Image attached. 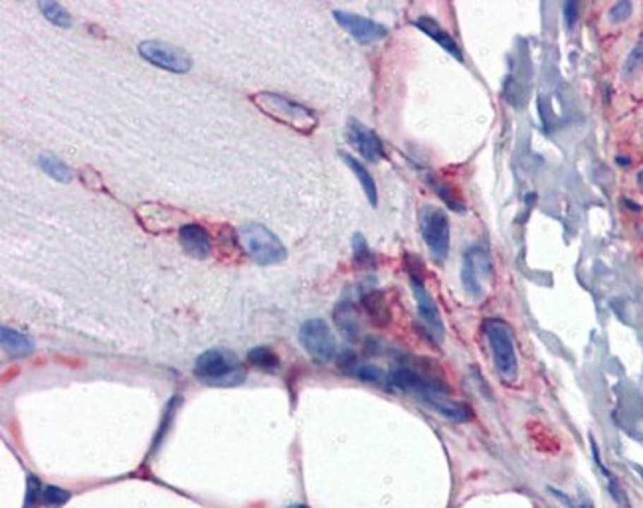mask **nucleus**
I'll return each mask as SVG.
<instances>
[{
    "label": "nucleus",
    "mask_w": 643,
    "mask_h": 508,
    "mask_svg": "<svg viewBox=\"0 0 643 508\" xmlns=\"http://www.w3.org/2000/svg\"><path fill=\"white\" fill-rule=\"evenodd\" d=\"M250 99L263 115H268L275 123H282L297 133L309 135L317 129L319 121H317L315 111L305 107L299 101H293L285 95L273 93V91H260V93L251 95Z\"/></svg>",
    "instance_id": "f257e3e1"
},
{
    "label": "nucleus",
    "mask_w": 643,
    "mask_h": 508,
    "mask_svg": "<svg viewBox=\"0 0 643 508\" xmlns=\"http://www.w3.org/2000/svg\"><path fill=\"white\" fill-rule=\"evenodd\" d=\"M194 376L208 386L230 388L246 380V368L232 350L210 349L194 362Z\"/></svg>",
    "instance_id": "f03ea898"
},
{
    "label": "nucleus",
    "mask_w": 643,
    "mask_h": 508,
    "mask_svg": "<svg viewBox=\"0 0 643 508\" xmlns=\"http://www.w3.org/2000/svg\"><path fill=\"white\" fill-rule=\"evenodd\" d=\"M240 241L244 246V251L248 253L253 263L258 265H280L287 260V248L283 246V241L272 229L265 228L263 224H244L240 229Z\"/></svg>",
    "instance_id": "7ed1b4c3"
},
{
    "label": "nucleus",
    "mask_w": 643,
    "mask_h": 508,
    "mask_svg": "<svg viewBox=\"0 0 643 508\" xmlns=\"http://www.w3.org/2000/svg\"><path fill=\"white\" fill-rule=\"evenodd\" d=\"M485 337L491 346L493 362L499 378L505 384H515L519 378V362H517V350H515V340L512 332L507 322L501 319H489L483 325Z\"/></svg>",
    "instance_id": "20e7f679"
},
{
    "label": "nucleus",
    "mask_w": 643,
    "mask_h": 508,
    "mask_svg": "<svg viewBox=\"0 0 643 508\" xmlns=\"http://www.w3.org/2000/svg\"><path fill=\"white\" fill-rule=\"evenodd\" d=\"M420 229L433 261L443 263L450 255V218L442 208L426 204L420 210Z\"/></svg>",
    "instance_id": "39448f33"
},
{
    "label": "nucleus",
    "mask_w": 643,
    "mask_h": 508,
    "mask_svg": "<svg viewBox=\"0 0 643 508\" xmlns=\"http://www.w3.org/2000/svg\"><path fill=\"white\" fill-rule=\"evenodd\" d=\"M299 342L317 364H329L337 356V339L323 319L305 320L299 329Z\"/></svg>",
    "instance_id": "423d86ee"
},
{
    "label": "nucleus",
    "mask_w": 643,
    "mask_h": 508,
    "mask_svg": "<svg viewBox=\"0 0 643 508\" xmlns=\"http://www.w3.org/2000/svg\"><path fill=\"white\" fill-rule=\"evenodd\" d=\"M139 56L143 60L152 64L155 68H161L172 73H186L192 68V58L188 52L179 46H172L161 40H145L139 44Z\"/></svg>",
    "instance_id": "0eeeda50"
},
{
    "label": "nucleus",
    "mask_w": 643,
    "mask_h": 508,
    "mask_svg": "<svg viewBox=\"0 0 643 508\" xmlns=\"http://www.w3.org/2000/svg\"><path fill=\"white\" fill-rule=\"evenodd\" d=\"M487 279H493L491 258L483 248L467 249L462 263V283L467 295L473 299H481L485 293L483 281Z\"/></svg>",
    "instance_id": "6e6552de"
},
{
    "label": "nucleus",
    "mask_w": 643,
    "mask_h": 508,
    "mask_svg": "<svg viewBox=\"0 0 643 508\" xmlns=\"http://www.w3.org/2000/svg\"><path fill=\"white\" fill-rule=\"evenodd\" d=\"M410 287H412L416 307H418V317H420L422 325L426 327L428 339L432 340L433 344H442L445 329H443L442 315H440V310H438L435 301H433V297L430 295V291L426 289V285H423L422 279L410 277Z\"/></svg>",
    "instance_id": "1a4fd4ad"
},
{
    "label": "nucleus",
    "mask_w": 643,
    "mask_h": 508,
    "mask_svg": "<svg viewBox=\"0 0 643 508\" xmlns=\"http://www.w3.org/2000/svg\"><path fill=\"white\" fill-rule=\"evenodd\" d=\"M332 16L342 30L349 32L359 44H372V42L384 40L388 36V28L384 24L371 20L366 16H359V14L347 11H335Z\"/></svg>",
    "instance_id": "9d476101"
},
{
    "label": "nucleus",
    "mask_w": 643,
    "mask_h": 508,
    "mask_svg": "<svg viewBox=\"0 0 643 508\" xmlns=\"http://www.w3.org/2000/svg\"><path fill=\"white\" fill-rule=\"evenodd\" d=\"M347 140L351 143V147L362 159L368 160V162H378L384 159V145H382L380 137L366 127L364 123L356 119L349 121L347 125Z\"/></svg>",
    "instance_id": "9b49d317"
},
{
    "label": "nucleus",
    "mask_w": 643,
    "mask_h": 508,
    "mask_svg": "<svg viewBox=\"0 0 643 508\" xmlns=\"http://www.w3.org/2000/svg\"><path fill=\"white\" fill-rule=\"evenodd\" d=\"M179 243L192 260H208L212 255V238L200 224H182L179 228Z\"/></svg>",
    "instance_id": "f8f14e48"
},
{
    "label": "nucleus",
    "mask_w": 643,
    "mask_h": 508,
    "mask_svg": "<svg viewBox=\"0 0 643 508\" xmlns=\"http://www.w3.org/2000/svg\"><path fill=\"white\" fill-rule=\"evenodd\" d=\"M137 216L141 219L143 228L151 234H162V231H171L176 224V216L179 212L172 208L161 206V204H143L137 210Z\"/></svg>",
    "instance_id": "ddd939ff"
},
{
    "label": "nucleus",
    "mask_w": 643,
    "mask_h": 508,
    "mask_svg": "<svg viewBox=\"0 0 643 508\" xmlns=\"http://www.w3.org/2000/svg\"><path fill=\"white\" fill-rule=\"evenodd\" d=\"M423 404H428L433 411H438L443 418L457 421V423H465L473 418V409L463 404V401H455L450 398V394L445 392H435V394H428L422 398Z\"/></svg>",
    "instance_id": "4468645a"
},
{
    "label": "nucleus",
    "mask_w": 643,
    "mask_h": 508,
    "mask_svg": "<svg viewBox=\"0 0 643 508\" xmlns=\"http://www.w3.org/2000/svg\"><path fill=\"white\" fill-rule=\"evenodd\" d=\"M414 24H416V28H420L426 36H430L433 42H438V44L442 46V50H445L447 54H452L457 61H463V52L462 48H459V44L453 40V36L450 32L440 26V22L433 20L432 16H420V18H416Z\"/></svg>",
    "instance_id": "2eb2a0df"
},
{
    "label": "nucleus",
    "mask_w": 643,
    "mask_h": 508,
    "mask_svg": "<svg viewBox=\"0 0 643 508\" xmlns=\"http://www.w3.org/2000/svg\"><path fill=\"white\" fill-rule=\"evenodd\" d=\"M361 305L374 327L384 329V327L390 325L392 313H390V305H388V301H386L382 291H368V293H364L361 299Z\"/></svg>",
    "instance_id": "dca6fc26"
},
{
    "label": "nucleus",
    "mask_w": 643,
    "mask_h": 508,
    "mask_svg": "<svg viewBox=\"0 0 643 508\" xmlns=\"http://www.w3.org/2000/svg\"><path fill=\"white\" fill-rule=\"evenodd\" d=\"M332 319L337 329L341 330L342 337L349 340L361 339V319H359V310L352 305L351 301H341L335 310H332Z\"/></svg>",
    "instance_id": "f3484780"
},
{
    "label": "nucleus",
    "mask_w": 643,
    "mask_h": 508,
    "mask_svg": "<svg viewBox=\"0 0 643 508\" xmlns=\"http://www.w3.org/2000/svg\"><path fill=\"white\" fill-rule=\"evenodd\" d=\"M0 342H2L4 352L14 356V358H24V356H30L34 352V340L16 329L2 327L0 329Z\"/></svg>",
    "instance_id": "a211bd4d"
},
{
    "label": "nucleus",
    "mask_w": 643,
    "mask_h": 508,
    "mask_svg": "<svg viewBox=\"0 0 643 508\" xmlns=\"http://www.w3.org/2000/svg\"><path fill=\"white\" fill-rule=\"evenodd\" d=\"M341 157L342 160H344V164H347V167L354 172V176L359 179V182H361L362 186V192L366 194V198L371 202L372 208H376V204H378V190H376V182H374V179L371 176V172L366 170V167L362 164L361 160L354 159L349 152H341Z\"/></svg>",
    "instance_id": "6ab92c4d"
},
{
    "label": "nucleus",
    "mask_w": 643,
    "mask_h": 508,
    "mask_svg": "<svg viewBox=\"0 0 643 508\" xmlns=\"http://www.w3.org/2000/svg\"><path fill=\"white\" fill-rule=\"evenodd\" d=\"M248 362H250L253 368L265 370V372H275L282 366V360L280 356L273 352L270 346H256V349L248 350Z\"/></svg>",
    "instance_id": "aec40b11"
},
{
    "label": "nucleus",
    "mask_w": 643,
    "mask_h": 508,
    "mask_svg": "<svg viewBox=\"0 0 643 508\" xmlns=\"http://www.w3.org/2000/svg\"><path fill=\"white\" fill-rule=\"evenodd\" d=\"M352 253H354V265L359 270H372V267H376V258H374V253L371 251L362 234H354L352 236Z\"/></svg>",
    "instance_id": "412c9836"
},
{
    "label": "nucleus",
    "mask_w": 643,
    "mask_h": 508,
    "mask_svg": "<svg viewBox=\"0 0 643 508\" xmlns=\"http://www.w3.org/2000/svg\"><path fill=\"white\" fill-rule=\"evenodd\" d=\"M38 164H40V169L50 176V179L58 180V182H71L73 179V174H71V170L58 160L56 157H52V155H42L40 159H38Z\"/></svg>",
    "instance_id": "4be33fe9"
},
{
    "label": "nucleus",
    "mask_w": 643,
    "mask_h": 508,
    "mask_svg": "<svg viewBox=\"0 0 643 508\" xmlns=\"http://www.w3.org/2000/svg\"><path fill=\"white\" fill-rule=\"evenodd\" d=\"M38 8L40 12L48 18V22H52L54 26H58V28H71V24H73V18H71V14L61 4L58 2H40L38 4Z\"/></svg>",
    "instance_id": "5701e85b"
},
{
    "label": "nucleus",
    "mask_w": 643,
    "mask_h": 508,
    "mask_svg": "<svg viewBox=\"0 0 643 508\" xmlns=\"http://www.w3.org/2000/svg\"><path fill=\"white\" fill-rule=\"evenodd\" d=\"M428 182H430V186L435 190V194L443 200V204L447 206V208L455 210V212H465V206H463V202L457 196V192L453 186L450 184H445L442 180H438L435 176H428Z\"/></svg>",
    "instance_id": "b1692460"
},
{
    "label": "nucleus",
    "mask_w": 643,
    "mask_h": 508,
    "mask_svg": "<svg viewBox=\"0 0 643 508\" xmlns=\"http://www.w3.org/2000/svg\"><path fill=\"white\" fill-rule=\"evenodd\" d=\"M218 246H220V251L224 255H241V241H240V234L236 231L230 226H222L220 231H218Z\"/></svg>",
    "instance_id": "393cba45"
},
{
    "label": "nucleus",
    "mask_w": 643,
    "mask_h": 508,
    "mask_svg": "<svg viewBox=\"0 0 643 508\" xmlns=\"http://www.w3.org/2000/svg\"><path fill=\"white\" fill-rule=\"evenodd\" d=\"M70 497L71 495L68 492V490H66V488L48 485V487H44L42 502H44L46 507H64V504L70 500Z\"/></svg>",
    "instance_id": "a878e982"
},
{
    "label": "nucleus",
    "mask_w": 643,
    "mask_h": 508,
    "mask_svg": "<svg viewBox=\"0 0 643 508\" xmlns=\"http://www.w3.org/2000/svg\"><path fill=\"white\" fill-rule=\"evenodd\" d=\"M44 495V485L34 475H28L26 483V498H24V508H36L42 502Z\"/></svg>",
    "instance_id": "bb28decb"
},
{
    "label": "nucleus",
    "mask_w": 643,
    "mask_h": 508,
    "mask_svg": "<svg viewBox=\"0 0 643 508\" xmlns=\"http://www.w3.org/2000/svg\"><path fill=\"white\" fill-rule=\"evenodd\" d=\"M352 376L362 380V382H366V384H382V380H384L382 370L372 366V364H359Z\"/></svg>",
    "instance_id": "cd10ccee"
},
{
    "label": "nucleus",
    "mask_w": 643,
    "mask_h": 508,
    "mask_svg": "<svg viewBox=\"0 0 643 508\" xmlns=\"http://www.w3.org/2000/svg\"><path fill=\"white\" fill-rule=\"evenodd\" d=\"M642 64H643V44H637V46H635V48L632 50V54L627 56V60H625L623 73H625V75H630V73H633V71L637 70Z\"/></svg>",
    "instance_id": "c85d7f7f"
},
{
    "label": "nucleus",
    "mask_w": 643,
    "mask_h": 508,
    "mask_svg": "<svg viewBox=\"0 0 643 508\" xmlns=\"http://www.w3.org/2000/svg\"><path fill=\"white\" fill-rule=\"evenodd\" d=\"M633 6L632 2H627V0H623V2H615L612 6V11H610V20L612 22H623L630 18V14H632Z\"/></svg>",
    "instance_id": "c756f323"
},
{
    "label": "nucleus",
    "mask_w": 643,
    "mask_h": 508,
    "mask_svg": "<svg viewBox=\"0 0 643 508\" xmlns=\"http://www.w3.org/2000/svg\"><path fill=\"white\" fill-rule=\"evenodd\" d=\"M359 364H361V362H359L356 354H354L352 350H344L341 356H339V368H341V372H344V374H349V376L354 374V370H356Z\"/></svg>",
    "instance_id": "7c9ffc66"
},
{
    "label": "nucleus",
    "mask_w": 643,
    "mask_h": 508,
    "mask_svg": "<svg viewBox=\"0 0 643 508\" xmlns=\"http://www.w3.org/2000/svg\"><path fill=\"white\" fill-rule=\"evenodd\" d=\"M576 16H578V4H576V2H566V4H564V18H566L568 28H572L574 26Z\"/></svg>",
    "instance_id": "2f4dec72"
},
{
    "label": "nucleus",
    "mask_w": 643,
    "mask_h": 508,
    "mask_svg": "<svg viewBox=\"0 0 643 508\" xmlns=\"http://www.w3.org/2000/svg\"><path fill=\"white\" fill-rule=\"evenodd\" d=\"M551 490H553V495L556 498H560V500H563L564 504H566V507H570V508H588V507H576V504H574L572 500H570V498L568 497H564L563 492H560V490H556V488H551Z\"/></svg>",
    "instance_id": "473e14b6"
},
{
    "label": "nucleus",
    "mask_w": 643,
    "mask_h": 508,
    "mask_svg": "<svg viewBox=\"0 0 643 508\" xmlns=\"http://www.w3.org/2000/svg\"><path fill=\"white\" fill-rule=\"evenodd\" d=\"M623 204H627V206H630V210H633V212H639V210H642V206H639V204H633V202H630V200H623Z\"/></svg>",
    "instance_id": "72a5a7b5"
},
{
    "label": "nucleus",
    "mask_w": 643,
    "mask_h": 508,
    "mask_svg": "<svg viewBox=\"0 0 643 508\" xmlns=\"http://www.w3.org/2000/svg\"><path fill=\"white\" fill-rule=\"evenodd\" d=\"M618 164H620V167H627V164H630V159H625V157H618Z\"/></svg>",
    "instance_id": "f704fd0d"
},
{
    "label": "nucleus",
    "mask_w": 643,
    "mask_h": 508,
    "mask_svg": "<svg viewBox=\"0 0 643 508\" xmlns=\"http://www.w3.org/2000/svg\"><path fill=\"white\" fill-rule=\"evenodd\" d=\"M637 182H639V186H642V188H643V170H642V172H639V176H637Z\"/></svg>",
    "instance_id": "c9c22d12"
},
{
    "label": "nucleus",
    "mask_w": 643,
    "mask_h": 508,
    "mask_svg": "<svg viewBox=\"0 0 643 508\" xmlns=\"http://www.w3.org/2000/svg\"><path fill=\"white\" fill-rule=\"evenodd\" d=\"M287 508H309V507H307V504H292V507H287Z\"/></svg>",
    "instance_id": "e433bc0d"
}]
</instances>
